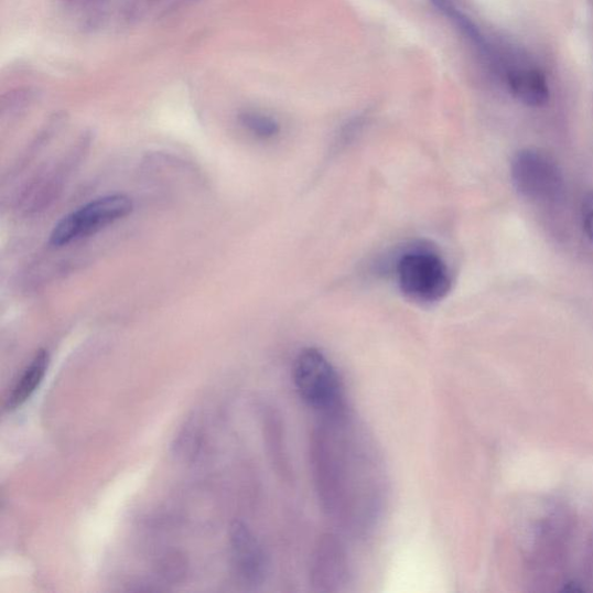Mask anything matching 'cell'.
<instances>
[{"label":"cell","instance_id":"6da1fadb","mask_svg":"<svg viewBox=\"0 0 593 593\" xmlns=\"http://www.w3.org/2000/svg\"><path fill=\"white\" fill-rule=\"evenodd\" d=\"M396 271L401 292L418 303H438L445 299L452 287L446 262L427 248L408 250L400 257Z\"/></svg>","mask_w":593,"mask_h":593},{"label":"cell","instance_id":"7a4b0ae2","mask_svg":"<svg viewBox=\"0 0 593 593\" xmlns=\"http://www.w3.org/2000/svg\"><path fill=\"white\" fill-rule=\"evenodd\" d=\"M292 378L296 392L310 407L332 416L338 413L341 381L333 364L322 351L306 348L296 355Z\"/></svg>","mask_w":593,"mask_h":593},{"label":"cell","instance_id":"3957f363","mask_svg":"<svg viewBox=\"0 0 593 593\" xmlns=\"http://www.w3.org/2000/svg\"><path fill=\"white\" fill-rule=\"evenodd\" d=\"M132 211L133 203L128 196L110 195L97 198L64 216L54 227L51 245L62 247L96 235L107 226L126 218Z\"/></svg>","mask_w":593,"mask_h":593},{"label":"cell","instance_id":"277c9868","mask_svg":"<svg viewBox=\"0 0 593 593\" xmlns=\"http://www.w3.org/2000/svg\"><path fill=\"white\" fill-rule=\"evenodd\" d=\"M513 184L524 197L552 201L563 190V174L556 159L540 149H522L513 158Z\"/></svg>","mask_w":593,"mask_h":593},{"label":"cell","instance_id":"5b68a950","mask_svg":"<svg viewBox=\"0 0 593 593\" xmlns=\"http://www.w3.org/2000/svg\"><path fill=\"white\" fill-rule=\"evenodd\" d=\"M311 583L317 591H337L346 585L349 565L344 546L334 536L319 541L311 563Z\"/></svg>","mask_w":593,"mask_h":593},{"label":"cell","instance_id":"8992f818","mask_svg":"<svg viewBox=\"0 0 593 593\" xmlns=\"http://www.w3.org/2000/svg\"><path fill=\"white\" fill-rule=\"evenodd\" d=\"M237 574L248 585H260L267 575V557L257 537L241 521L234 524L230 535Z\"/></svg>","mask_w":593,"mask_h":593},{"label":"cell","instance_id":"52a82bcc","mask_svg":"<svg viewBox=\"0 0 593 593\" xmlns=\"http://www.w3.org/2000/svg\"><path fill=\"white\" fill-rule=\"evenodd\" d=\"M514 97L530 107L543 106L550 99V88L545 76L533 67H516L508 75Z\"/></svg>","mask_w":593,"mask_h":593},{"label":"cell","instance_id":"ba28073f","mask_svg":"<svg viewBox=\"0 0 593 593\" xmlns=\"http://www.w3.org/2000/svg\"><path fill=\"white\" fill-rule=\"evenodd\" d=\"M50 355L41 351L33 358L24 374L13 387L7 401V409L14 410L24 405L34 395L48 370Z\"/></svg>","mask_w":593,"mask_h":593},{"label":"cell","instance_id":"9c48e42d","mask_svg":"<svg viewBox=\"0 0 593 593\" xmlns=\"http://www.w3.org/2000/svg\"><path fill=\"white\" fill-rule=\"evenodd\" d=\"M240 125L258 139L270 140L280 132L279 123L257 111H244L239 116Z\"/></svg>","mask_w":593,"mask_h":593},{"label":"cell","instance_id":"30bf717a","mask_svg":"<svg viewBox=\"0 0 593 593\" xmlns=\"http://www.w3.org/2000/svg\"><path fill=\"white\" fill-rule=\"evenodd\" d=\"M35 93L31 88H15L2 97V112L12 114L25 109L34 99Z\"/></svg>","mask_w":593,"mask_h":593},{"label":"cell","instance_id":"8fae6325","mask_svg":"<svg viewBox=\"0 0 593 593\" xmlns=\"http://www.w3.org/2000/svg\"><path fill=\"white\" fill-rule=\"evenodd\" d=\"M581 218L584 233L593 242V193L586 194L582 201Z\"/></svg>","mask_w":593,"mask_h":593},{"label":"cell","instance_id":"7c38bea8","mask_svg":"<svg viewBox=\"0 0 593 593\" xmlns=\"http://www.w3.org/2000/svg\"><path fill=\"white\" fill-rule=\"evenodd\" d=\"M68 6L97 7L106 2V0H64Z\"/></svg>","mask_w":593,"mask_h":593}]
</instances>
